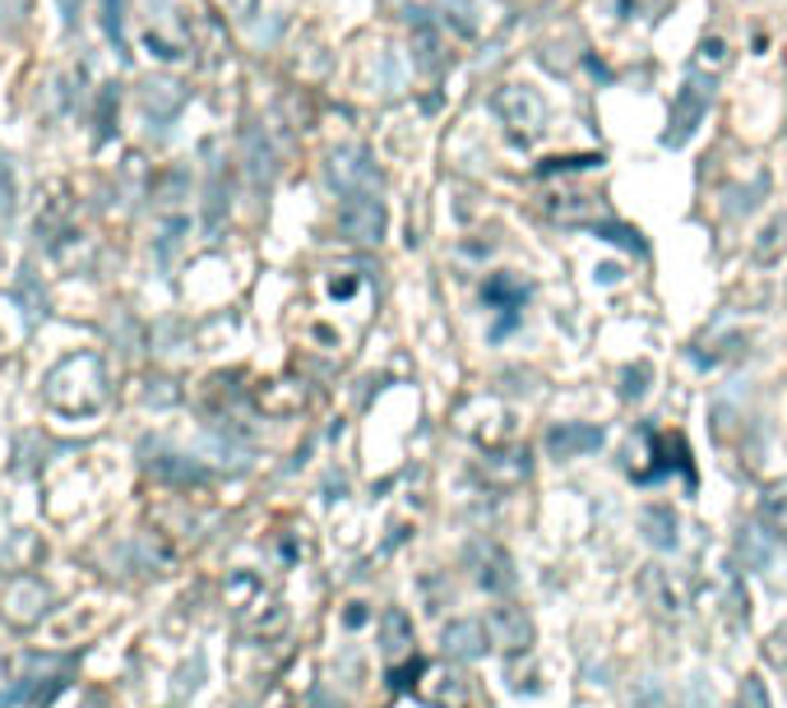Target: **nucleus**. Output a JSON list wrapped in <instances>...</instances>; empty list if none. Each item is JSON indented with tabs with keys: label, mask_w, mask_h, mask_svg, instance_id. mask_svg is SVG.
<instances>
[{
	"label": "nucleus",
	"mask_w": 787,
	"mask_h": 708,
	"mask_svg": "<svg viewBox=\"0 0 787 708\" xmlns=\"http://www.w3.org/2000/svg\"><path fill=\"white\" fill-rule=\"evenodd\" d=\"M704 107H709V93L700 84H686L681 88V98H677V112H671V125L677 130H667V144H681L695 125H700V117H704Z\"/></svg>",
	"instance_id": "obj_1"
},
{
	"label": "nucleus",
	"mask_w": 787,
	"mask_h": 708,
	"mask_svg": "<svg viewBox=\"0 0 787 708\" xmlns=\"http://www.w3.org/2000/svg\"><path fill=\"white\" fill-rule=\"evenodd\" d=\"M547 445L560 458H579V454H589V450L602 445V431L598 427H560V431H551Z\"/></svg>",
	"instance_id": "obj_2"
},
{
	"label": "nucleus",
	"mask_w": 787,
	"mask_h": 708,
	"mask_svg": "<svg viewBox=\"0 0 787 708\" xmlns=\"http://www.w3.org/2000/svg\"><path fill=\"white\" fill-rule=\"evenodd\" d=\"M343 232H348L352 241H375V236H380V209H375V204L343 209Z\"/></svg>",
	"instance_id": "obj_3"
},
{
	"label": "nucleus",
	"mask_w": 787,
	"mask_h": 708,
	"mask_svg": "<svg viewBox=\"0 0 787 708\" xmlns=\"http://www.w3.org/2000/svg\"><path fill=\"white\" fill-rule=\"evenodd\" d=\"M741 708H769V699H764V685H759V676H751V681H746V690H741Z\"/></svg>",
	"instance_id": "obj_4"
}]
</instances>
